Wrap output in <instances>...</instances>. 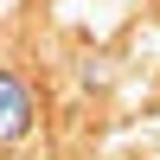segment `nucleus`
<instances>
[{"mask_svg":"<svg viewBox=\"0 0 160 160\" xmlns=\"http://www.w3.org/2000/svg\"><path fill=\"white\" fill-rule=\"evenodd\" d=\"M26 115H32V102H26V90L13 83V77H0V141H13L26 128Z\"/></svg>","mask_w":160,"mask_h":160,"instance_id":"obj_1","label":"nucleus"}]
</instances>
